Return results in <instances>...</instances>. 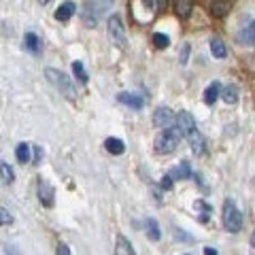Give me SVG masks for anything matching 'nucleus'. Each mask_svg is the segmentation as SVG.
<instances>
[{
	"mask_svg": "<svg viewBox=\"0 0 255 255\" xmlns=\"http://www.w3.org/2000/svg\"><path fill=\"white\" fill-rule=\"evenodd\" d=\"M183 136H185V134H183L177 126L166 128V130L155 138V151H157V153H162V155L172 153V151L179 147V140Z\"/></svg>",
	"mask_w": 255,
	"mask_h": 255,
	"instance_id": "nucleus-1",
	"label": "nucleus"
},
{
	"mask_svg": "<svg viewBox=\"0 0 255 255\" xmlns=\"http://www.w3.org/2000/svg\"><path fill=\"white\" fill-rule=\"evenodd\" d=\"M115 0H90V2L85 4L83 9V23L87 28H96L98 26V21L102 19V15L107 13V9H111V4H113Z\"/></svg>",
	"mask_w": 255,
	"mask_h": 255,
	"instance_id": "nucleus-2",
	"label": "nucleus"
},
{
	"mask_svg": "<svg viewBox=\"0 0 255 255\" xmlns=\"http://www.w3.org/2000/svg\"><path fill=\"white\" fill-rule=\"evenodd\" d=\"M221 217H223V228H226L228 232L238 234L243 230V215H241V211H238V206H236L234 200H226V202H223Z\"/></svg>",
	"mask_w": 255,
	"mask_h": 255,
	"instance_id": "nucleus-3",
	"label": "nucleus"
},
{
	"mask_svg": "<svg viewBox=\"0 0 255 255\" xmlns=\"http://www.w3.org/2000/svg\"><path fill=\"white\" fill-rule=\"evenodd\" d=\"M45 75H47V79H49V81L60 90V94H64L66 98H75V96H77L75 85H73V81H70V77H66V75L62 73V70H58V68H47Z\"/></svg>",
	"mask_w": 255,
	"mask_h": 255,
	"instance_id": "nucleus-4",
	"label": "nucleus"
},
{
	"mask_svg": "<svg viewBox=\"0 0 255 255\" xmlns=\"http://www.w3.org/2000/svg\"><path fill=\"white\" fill-rule=\"evenodd\" d=\"M109 36L117 47H126V28L119 15H111L109 17Z\"/></svg>",
	"mask_w": 255,
	"mask_h": 255,
	"instance_id": "nucleus-5",
	"label": "nucleus"
},
{
	"mask_svg": "<svg viewBox=\"0 0 255 255\" xmlns=\"http://www.w3.org/2000/svg\"><path fill=\"white\" fill-rule=\"evenodd\" d=\"M36 194H38V202H41L43 206H47V209H51L53 202H55V191L51 187L49 181H45L43 177L38 179V187H36Z\"/></svg>",
	"mask_w": 255,
	"mask_h": 255,
	"instance_id": "nucleus-6",
	"label": "nucleus"
},
{
	"mask_svg": "<svg viewBox=\"0 0 255 255\" xmlns=\"http://www.w3.org/2000/svg\"><path fill=\"white\" fill-rule=\"evenodd\" d=\"M174 119H177V115L172 113V109H168V107H159L155 113H153V126L155 128H170V126H174Z\"/></svg>",
	"mask_w": 255,
	"mask_h": 255,
	"instance_id": "nucleus-7",
	"label": "nucleus"
},
{
	"mask_svg": "<svg viewBox=\"0 0 255 255\" xmlns=\"http://www.w3.org/2000/svg\"><path fill=\"white\" fill-rule=\"evenodd\" d=\"M174 126L179 128V130L185 134V136H189L191 132L196 130V119L191 117L187 111H179V115H177V119H174Z\"/></svg>",
	"mask_w": 255,
	"mask_h": 255,
	"instance_id": "nucleus-8",
	"label": "nucleus"
},
{
	"mask_svg": "<svg viewBox=\"0 0 255 255\" xmlns=\"http://www.w3.org/2000/svg\"><path fill=\"white\" fill-rule=\"evenodd\" d=\"M117 100L122 102V105H128L130 109H134V111H138V109L145 107V98H142V96H138V94H128V92H122V94L117 96Z\"/></svg>",
	"mask_w": 255,
	"mask_h": 255,
	"instance_id": "nucleus-9",
	"label": "nucleus"
},
{
	"mask_svg": "<svg viewBox=\"0 0 255 255\" xmlns=\"http://www.w3.org/2000/svg\"><path fill=\"white\" fill-rule=\"evenodd\" d=\"M115 255H136L132 243L128 241L124 234H117V238H115Z\"/></svg>",
	"mask_w": 255,
	"mask_h": 255,
	"instance_id": "nucleus-10",
	"label": "nucleus"
},
{
	"mask_svg": "<svg viewBox=\"0 0 255 255\" xmlns=\"http://www.w3.org/2000/svg\"><path fill=\"white\" fill-rule=\"evenodd\" d=\"M41 47H43L41 38H38L34 32H26V36H23V49L30 51V53H38Z\"/></svg>",
	"mask_w": 255,
	"mask_h": 255,
	"instance_id": "nucleus-11",
	"label": "nucleus"
},
{
	"mask_svg": "<svg viewBox=\"0 0 255 255\" xmlns=\"http://www.w3.org/2000/svg\"><path fill=\"white\" fill-rule=\"evenodd\" d=\"M75 11H77V4L70 2V0H66V2L60 4V9L55 11V19L58 21H68L75 15Z\"/></svg>",
	"mask_w": 255,
	"mask_h": 255,
	"instance_id": "nucleus-12",
	"label": "nucleus"
},
{
	"mask_svg": "<svg viewBox=\"0 0 255 255\" xmlns=\"http://www.w3.org/2000/svg\"><path fill=\"white\" fill-rule=\"evenodd\" d=\"M189 145H191V151H194L196 155H200V153H204V136L198 130H194L189 134Z\"/></svg>",
	"mask_w": 255,
	"mask_h": 255,
	"instance_id": "nucleus-13",
	"label": "nucleus"
},
{
	"mask_svg": "<svg viewBox=\"0 0 255 255\" xmlns=\"http://www.w3.org/2000/svg\"><path fill=\"white\" fill-rule=\"evenodd\" d=\"M145 230H147V236L151 241H159L162 238V230H159V223L153 217H147L145 219Z\"/></svg>",
	"mask_w": 255,
	"mask_h": 255,
	"instance_id": "nucleus-14",
	"label": "nucleus"
},
{
	"mask_svg": "<svg viewBox=\"0 0 255 255\" xmlns=\"http://www.w3.org/2000/svg\"><path fill=\"white\" fill-rule=\"evenodd\" d=\"M219 96H221V85L217 81H213L209 87H206V92H204V102H206V105H215Z\"/></svg>",
	"mask_w": 255,
	"mask_h": 255,
	"instance_id": "nucleus-15",
	"label": "nucleus"
},
{
	"mask_svg": "<svg viewBox=\"0 0 255 255\" xmlns=\"http://www.w3.org/2000/svg\"><path fill=\"white\" fill-rule=\"evenodd\" d=\"M105 149L109 151V153H113V155H122L124 151H126V145H124V140L122 138H107L105 140Z\"/></svg>",
	"mask_w": 255,
	"mask_h": 255,
	"instance_id": "nucleus-16",
	"label": "nucleus"
},
{
	"mask_svg": "<svg viewBox=\"0 0 255 255\" xmlns=\"http://www.w3.org/2000/svg\"><path fill=\"white\" fill-rule=\"evenodd\" d=\"M170 177H172V179H189V177H191V166H189L187 159H183V162L177 166V168L170 170Z\"/></svg>",
	"mask_w": 255,
	"mask_h": 255,
	"instance_id": "nucleus-17",
	"label": "nucleus"
},
{
	"mask_svg": "<svg viewBox=\"0 0 255 255\" xmlns=\"http://www.w3.org/2000/svg\"><path fill=\"white\" fill-rule=\"evenodd\" d=\"M211 53L217 60H223L228 55V49H226V45H223L221 38H213V41H211Z\"/></svg>",
	"mask_w": 255,
	"mask_h": 255,
	"instance_id": "nucleus-18",
	"label": "nucleus"
},
{
	"mask_svg": "<svg viewBox=\"0 0 255 255\" xmlns=\"http://www.w3.org/2000/svg\"><path fill=\"white\" fill-rule=\"evenodd\" d=\"M221 98L226 100V105H236L238 102V87L236 85H228L226 90L221 92Z\"/></svg>",
	"mask_w": 255,
	"mask_h": 255,
	"instance_id": "nucleus-19",
	"label": "nucleus"
},
{
	"mask_svg": "<svg viewBox=\"0 0 255 255\" xmlns=\"http://www.w3.org/2000/svg\"><path fill=\"white\" fill-rule=\"evenodd\" d=\"M0 179H2L6 185H11V183L15 181V172H13V168L6 162H2V159H0Z\"/></svg>",
	"mask_w": 255,
	"mask_h": 255,
	"instance_id": "nucleus-20",
	"label": "nucleus"
},
{
	"mask_svg": "<svg viewBox=\"0 0 255 255\" xmlns=\"http://www.w3.org/2000/svg\"><path fill=\"white\" fill-rule=\"evenodd\" d=\"M15 157H17V162H21V164L30 162V145H26V142H19L17 149H15Z\"/></svg>",
	"mask_w": 255,
	"mask_h": 255,
	"instance_id": "nucleus-21",
	"label": "nucleus"
},
{
	"mask_svg": "<svg viewBox=\"0 0 255 255\" xmlns=\"http://www.w3.org/2000/svg\"><path fill=\"white\" fill-rule=\"evenodd\" d=\"M194 0H177V15L179 17H189Z\"/></svg>",
	"mask_w": 255,
	"mask_h": 255,
	"instance_id": "nucleus-22",
	"label": "nucleus"
},
{
	"mask_svg": "<svg viewBox=\"0 0 255 255\" xmlns=\"http://www.w3.org/2000/svg\"><path fill=\"white\" fill-rule=\"evenodd\" d=\"M228 2H223V0H217V2H213V6H211V13L215 15V17H223V15L228 13Z\"/></svg>",
	"mask_w": 255,
	"mask_h": 255,
	"instance_id": "nucleus-23",
	"label": "nucleus"
},
{
	"mask_svg": "<svg viewBox=\"0 0 255 255\" xmlns=\"http://www.w3.org/2000/svg\"><path fill=\"white\" fill-rule=\"evenodd\" d=\"M73 75L79 79L81 83H87V73H85V68H83V64L81 62H73Z\"/></svg>",
	"mask_w": 255,
	"mask_h": 255,
	"instance_id": "nucleus-24",
	"label": "nucleus"
},
{
	"mask_svg": "<svg viewBox=\"0 0 255 255\" xmlns=\"http://www.w3.org/2000/svg\"><path fill=\"white\" fill-rule=\"evenodd\" d=\"M243 41L247 45H255V21H251L249 26H247V30L243 32Z\"/></svg>",
	"mask_w": 255,
	"mask_h": 255,
	"instance_id": "nucleus-25",
	"label": "nucleus"
},
{
	"mask_svg": "<svg viewBox=\"0 0 255 255\" xmlns=\"http://www.w3.org/2000/svg\"><path fill=\"white\" fill-rule=\"evenodd\" d=\"M153 45L157 47V49H166V47L170 45V38L166 34H159V32H155V34H153Z\"/></svg>",
	"mask_w": 255,
	"mask_h": 255,
	"instance_id": "nucleus-26",
	"label": "nucleus"
},
{
	"mask_svg": "<svg viewBox=\"0 0 255 255\" xmlns=\"http://www.w3.org/2000/svg\"><path fill=\"white\" fill-rule=\"evenodd\" d=\"M194 209H196V211H202V221H206V215L213 211L211 204H206L204 200H196V202H194Z\"/></svg>",
	"mask_w": 255,
	"mask_h": 255,
	"instance_id": "nucleus-27",
	"label": "nucleus"
},
{
	"mask_svg": "<svg viewBox=\"0 0 255 255\" xmlns=\"http://www.w3.org/2000/svg\"><path fill=\"white\" fill-rule=\"evenodd\" d=\"M11 223H13V215L4 206H0V226H11Z\"/></svg>",
	"mask_w": 255,
	"mask_h": 255,
	"instance_id": "nucleus-28",
	"label": "nucleus"
},
{
	"mask_svg": "<svg viewBox=\"0 0 255 255\" xmlns=\"http://www.w3.org/2000/svg\"><path fill=\"white\" fill-rule=\"evenodd\" d=\"M149 9H153V11H157V9H164L166 6V0H142Z\"/></svg>",
	"mask_w": 255,
	"mask_h": 255,
	"instance_id": "nucleus-29",
	"label": "nucleus"
},
{
	"mask_svg": "<svg viewBox=\"0 0 255 255\" xmlns=\"http://www.w3.org/2000/svg\"><path fill=\"white\" fill-rule=\"evenodd\" d=\"M159 187H162V189H172V177H170V174H166V177L159 181Z\"/></svg>",
	"mask_w": 255,
	"mask_h": 255,
	"instance_id": "nucleus-30",
	"label": "nucleus"
},
{
	"mask_svg": "<svg viewBox=\"0 0 255 255\" xmlns=\"http://www.w3.org/2000/svg\"><path fill=\"white\" fill-rule=\"evenodd\" d=\"M189 49H191L189 45H183V49H181V64H187V58H189Z\"/></svg>",
	"mask_w": 255,
	"mask_h": 255,
	"instance_id": "nucleus-31",
	"label": "nucleus"
},
{
	"mask_svg": "<svg viewBox=\"0 0 255 255\" xmlns=\"http://www.w3.org/2000/svg\"><path fill=\"white\" fill-rule=\"evenodd\" d=\"M55 253H58V255H70V249H68V245L60 243V245H58V249H55Z\"/></svg>",
	"mask_w": 255,
	"mask_h": 255,
	"instance_id": "nucleus-32",
	"label": "nucleus"
},
{
	"mask_svg": "<svg viewBox=\"0 0 255 255\" xmlns=\"http://www.w3.org/2000/svg\"><path fill=\"white\" fill-rule=\"evenodd\" d=\"M4 253H6V255H21V251L17 249V247H11V245L4 247Z\"/></svg>",
	"mask_w": 255,
	"mask_h": 255,
	"instance_id": "nucleus-33",
	"label": "nucleus"
},
{
	"mask_svg": "<svg viewBox=\"0 0 255 255\" xmlns=\"http://www.w3.org/2000/svg\"><path fill=\"white\" fill-rule=\"evenodd\" d=\"M43 159V149L41 147H34V164H38Z\"/></svg>",
	"mask_w": 255,
	"mask_h": 255,
	"instance_id": "nucleus-34",
	"label": "nucleus"
},
{
	"mask_svg": "<svg viewBox=\"0 0 255 255\" xmlns=\"http://www.w3.org/2000/svg\"><path fill=\"white\" fill-rule=\"evenodd\" d=\"M174 236H177V238H181V241H191V236H187L185 232H181V230L177 228V230H174Z\"/></svg>",
	"mask_w": 255,
	"mask_h": 255,
	"instance_id": "nucleus-35",
	"label": "nucleus"
},
{
	"mask_svg": "<svg viewBox=\"0 0 255 255\" xmlns=\"http://www.w3.org/2000/svg\"><path fill=\"white\" fill-rule=\"evenodd\" d=\"M204 255H217V249H211V247H206V249H204Z\"/></svg>",
	"mask_w": 255,
	"mask_h": 255,
	"instance_id": "nucleus-36",
	"label": "nucleus"
},
{
	"mask_svg": "<svg viewBox=\"0 0 255 255\" xmlns=\"http://www.w3.org/2000/svg\"><path fill=\"white\" fill-rule=\"evenodd\" d=\"M38 2H41V4H49L51 0H38Z\"/></svg>",
	"mask_w": 255,
	"mask_h": 255,
	"instance_id": "nucleus-37",
	"label": "nucleus"
},
{
	"mask_svg": "<svg viewBox=\"0 0 255 255\" xmlns=\"http://www.w3.org/2000/svg\"><path fill=\"white\" fill-rule=\"evenodd\" d=\"M251 245H253V247H255V234H253V238H251Z\"/></svg>",
	"mask_w": 255,
	"mask_h": 255,
	"instance_id": "nucleus-38",
	"label": "nucleus"
},
{
	"mask_svg": "<svg viewBox=\"0 0 255 255\" xmlns=\"http://www.w3.org/2000/svg\"><path fill=\"white\" fill-rule=\"evenodd\" d=\"M185 255H189V253H185Z\"/></svg>",
	"mask_w": 255,
	"mask_h": 255,
	"instance_id": "nucleus-39",
	"label": "nucleus"
}]
</instances>
